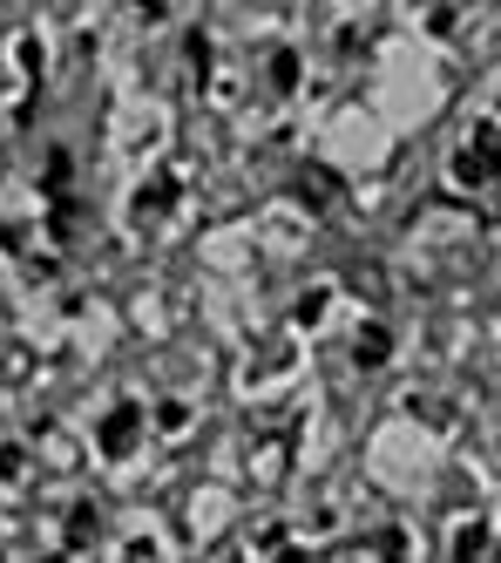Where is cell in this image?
I'll use <instances>...</instances> for the list:
<instances>
[{
	"label": "cell",
	"mask_w": 501,
	"mask_h": 563,
	"mask_svg": "<svg viewBox=\"0 0 501 563\" xmlns=\"http://www.w3.org/2000/svg\"><path fill=\"white\" fill-rule=\"evenodd\" d=\"M130 434H136V408H122V415L109 421V434H102V449H109V455H122V449H130Z\"/></svg>",
	"instance_id": "cell-6"
},
{
	"label": "cell",
	"mask_w": 501,
	"mask_h": 563,
	"mask_svg": "<svg viewBox=\"0 0 501 563\" xmlns=\"http://www.w3.org/2000/svg\"><path fill=\"white\" fill-rule=\"evenodd\" d=\"M447 177L468 197L501 184V123L494 115H468L461 123V136H454V150H447Z\"/></svg>",
	"instance_id": "cell-2"
},
{
	"label": "cell",
	"mask_w": 501,
	"mask_h": 563,
	"mask_svg": "<svg viewBox=\"0 0 501 563\" xmlns=\"http://www.w3.org/2000/svg\"><path fill=\"white\" fill-rule=\"evenodd\" d=\"M115 563H170V550H163V537H156V530H143V537L122 543V556H115Z\"/></svg>",
	"instance_id": "cell-5"
},
{
	"label": "cell",
	"mask_w": 501,
	"mask_h": 563,
	"mask_svg": "<svg viewBox=\"0 0 501 563\" xmlns=\"http://www.w3.org/2000/svg\"><path fill=\"white\" fill-rule=\"evenodd\" d=\"M481 245V218L468 205H421V218L407 224V258L421 265L427 278L461 272Z\"/></svg>",
	"instance_id": "cell-1"
},
{
	"label": "cell",
	"mask_w": 501,
	"mask_h": 563,
	"mask_svg": "<svg viewBox=\"0 0 501 563\" xmlns=\"http://www.w3.org/2000/svg\"><path fill=\"white\" fill-rule=\"evenodd\" d=\"M291 421H265L258 434H250V449H244V475H250V489H278V475L291 462Z\"/></svg>",
	"instance_id": "cell-3"
},
{
	"label": "cell",
	"mask_w": 501,
	"mask_h": 563,
	"mask_svg": "<svg viewBox=\"0 0 501 563\" xmlns=\"http://www.w3.org/2000/svg\"><path fill=\"white\" fill-rule=\"evenodd\" d=\"M488 556V522L481 516H454L447 522V563H481Z\"/></svg>",
	"instance_id": "cell-4"
}]
</instances>
